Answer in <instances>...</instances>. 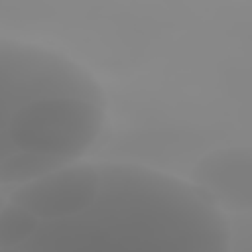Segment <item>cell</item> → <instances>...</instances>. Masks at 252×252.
I'll return each instance as SVG.
<instances>
[{"mask_svg":"<svg viewBox=\"0 0 252 252\" xmlns=\"http://www.w3.org/2000/svg\"><path fill=\"white\" fill-rule=\"evenodd\" d=\"M232 228L191 181L124 161H75L59 211L20 252H228Z\"/></svg>","mask_w":252,"mask_h":252,"instance_id":"1","label":"cell"},{"mask_svg":"<svg viewBox=\"0 0 252 252\" xmlns=\"http://www.w3.org/2000/svg\"><path fill=\"white\" fill-rule=\"evenodd\" d=\"M106 110L102 87L83 65L0 37V156L30 154L61 169L91 152Z\"/></svg>","mask_w":252,"mask_h":252,"instance_id":"2","label":"cell"},{"mask_svg":"<svg viewBox=\"0 0 252 252\" xmlns=\"http://www.w3.org/2000/svg\"><path fill=\"white\" fill-rule=\"evenodd\" d=\"M37 226V219L14 201L0 207V250L20 252Z\"/></svg>","mask_w":252,"mask_h":252,"instance_id":"4","label":"cell"},{"mask_svg":"<svg viewBox=\"0 0 252 252\" xmlns=\"http://www.w3.org/2000/svg\"><path fill=\"white\" fill-rule=\"evenodd\" d=\"M189 181L224 215L252 213V148L230 146L205 154Z\"/></svg>","mask_w":252,"mask_h":252,"instance_id":"3","label":"cell"}]
</instances>
